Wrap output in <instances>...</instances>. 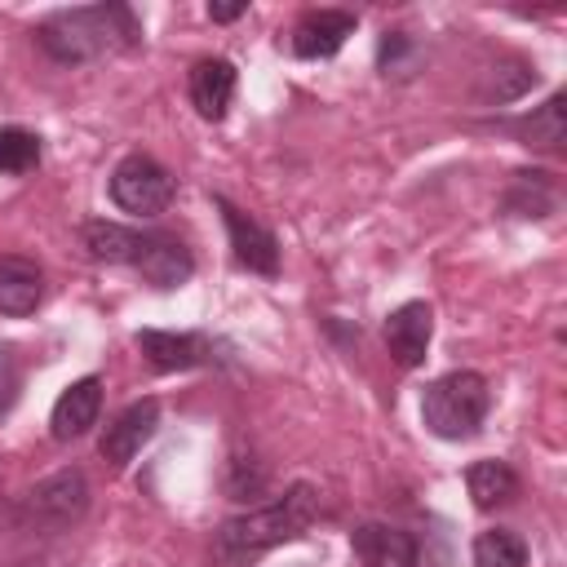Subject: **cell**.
<instances>
[{"label": "cell", "instance_id": "18", "mask_svg": "<svg viewBox=\"0 0 567 567\" xmlns=\"http://www.w3.org/2000/svg\"><path fill=\"white\" fill-rule=\"evenodd\" d=\"M80 239H84V248H89L93 261H106V266H133L137 252H142V239H146V235L133 230V226H120V221L97 217V221H84V226H80Z\"/></svg>", "mask_w": 567, "mask_h": 567}, {"label": "cell", "instance_id": "21", "mask_svg": "<svg viewBox=\"0 0 567 567\" xmlns=\"http://www.w3.org/2000/svg\"><path fill=\"white\" fill-rule=\"evenodd\" d=\"M40 155H44L40 133H31L22 124H4L0 128V173L22 177V173H31L40 164Z\"/></svg>", "mask_w": 567, "mask_h": 567}, {"label": "cell", "instance_id": "12", "mask_svg": "<svg viewBox=\"0 0 567 567\" xmlns=\"http://www.w3.org/2000/svg\"><path fill=\"white\" fill-rule=\"evenodd\" d=\"M133 270H137L151 288H182V284L195 275V257H190V248H186L177 235L151 230V235L142 239V252H137Z\"/></svg>", "mask_w": 567, "mask_h": 567}, {"label": "cell", "instance_id": "5", "mask_svg": "<svg viewBox=\"0 0 567 567\" xmlns=\"http://www.w3.org/2000/svg\"><path fill=\"white\" fill-rule=\"evenodd\" d=\"M89 509V478L84 470H58L49 478H40L27 496H22V523L35 527V532H66L84 518Z\"/></svg>", "mask_w": 567, "mask_h": 567}, {"label": "cell", "instance_id": "8", "mask_svg": "<svg viewBox=\"0 0 567 567\" xmlns=\"http://www.w3.org/2000/svg\"><path fill=\"white\" fill-rule=\"evenodd\" d=\"M385 332V350L399 368H421L425 363V350H430V337H434V310L430 301H403L385 315L381 323Z\"/></svg>", "mask_w": 567, "mask_h": 567}, {"label": "cell", "instance_id": "24", "mask_svg": "<svg viewBox=\"0 0 567 567\" xmlns=\"http://www.w3.org/2000/svg\"><path fill=\"white\" fill-rule=\"evenodd\" d=\"M244 13H248V0H239V4H208V18L213 22H235Z\"/></svg>", "mask_w": 567, "mask_h": 567}, {"label": "cell", "instance_id": "15", "mask_svg": "<svg viewBox=\"0 0 567 567\" xmlns=\"http://www.w3.org/2000/svg\"><path fill=\"white\" fill-rule=\"evenodd\" d=\"M40 301H44V270L18 252L0 257V315L27 319V315H35Z\"/></svg>", "mask_w": 567, "mask_h": 567}, {"label": "cell", "instance_id": "1", "mask_svg": "<svg viewBox=\"0 0 567 567\" xmlns=\"http://www.w3.org/2000/svg\"><path fill=\"white\" fill-rule=\"evenodd\" d=\"M315 514H319L315 487L310 483H292L270 505L235 514L213 532V567H257V558H266L270 549L306 536Z\"/></svg>", "mask_w": 567, "mask_h": 567}, {"label": "cell", "instance_id": "19", "mask_svg": "<svg viewBox=\"0 0 567 567\" xmlns=\"http://www.w3.org/2000/svg\"><path fill=\"white\" fill-rule=\"evenodd\" d=\"M470 558L474 567H527V540L509 527H487L474 536Z\"/></svg>", "mask_w": 567, "mask_h": 567}, {"label": "cell", "instance_id": "6", "mask_svg": "<svg viewBox=\"0 0 567 567\" xmlns=\"http://www.w3.org/2000/svg\"><path fill=\"white\" fill-rule=\"evenodd\" d=\"M133 346L146 354V363L155 372H186V368H208L221 363V341H213L208 332H168V328H137Z\"/></svg>", "mask_w": 567, "mask_h": 567}, {"label": "cell", "instance_id": "3", "mask_svg": "<svg viewBox=\"0 0 567 567\" xmlns=\"http://www.w3.org/2000/svg\"><path fill=\"white\" fill-rule=\"evenodd\" d=\"M487 412H492V385L474 368H452V372L434 377L421 394V421L443 443L474 439L483 430Z\"/></svg>", "mask_w": 567, "mask_h": 567}, {"label": "cell", "instance_id": "20", "mask_svg": "<svg viewBox=\"0 0 567 567\" xmlns=\"http://www.w3.org/2000/svg\"><path fill=\"white\" fill-rule=\"evenodd\" d=\"M554 204H558V195L545 173H514V186L505 195V208L514 217H549Z\"/></svg>", "mask_w": 567, "mask_h": 567}, {"label": "cell", "instance_id": "7", "mask_svg": "<svg viewBox=\"0 0 567 567\" xmlns=\"http://www.w3.org/2000/svg\"><path fill=\"white\" fill-rule=\"evenodd\" d=\"M213 204H217V213H221V221H226L235 261H239L244 270H252V275H279V239H275L257 217H248L244 208H235L226 195H213Z\"/></svg>", "mask_w": 567, "mask_h": 567}, {"label": "cell", "instance_id": "13", "mask_svg": "<svg viewBox=\"0 0 567 567\" xmlns=\"http://www.w3.org/2000/svg\"><path fill=\"white\" fill-rule=\"evenodd\" d=\"M350 545L363 567H416V558H421L416 536L394 523H359L350 532Z\"/></svg>", "mask_w": 567, "mask_h": 567}, {"label": "cell", "instance_id": "9", "mask_svg": "<svg viewBox=\"0 0 567 567\" xmlns=\"http://www.w3.org/2000/svg\"><path fill=\"white\" fill-rule=\"evenodd\" d=\"M155 430H159V399H137V403H128V408L106 425L97 452H102L106 465L124 470V465L155 439Z\"/></svg>", "mask_w": 567, "mask_h": 567}, {"label": "cell", "instance_id": "14", "mask_svg": "<svg viewBox=\"0 0 567 567\" xmlns=\"http://www.w3.org/2000/svg\"><path fill=\"white\" fill-rule=\"evenodd\" d=\"M97 412H102V381L97 377H80L58 394V403L49 412V434L58 443H71V439H80V434H89L97 425Z\"/></svg>", "mask_w": 567, "mask_h": 567}, {"label": "cell", "instance_id": "22", "mask_svg": "<svg viewBox=\"0 0 567 567\" xmlns=\"http://www.w3.org/2000/svg\"><path fill=\"white\" fill-rule=\"evenodd\" d=\"M416 62V44L408 40V31H385L377 44V66L381 75H408Z\"/></svg>", "mask_w": 567, "mask_h": 567}, {"label": "cell", "instance_id": "10", "mask_svg": "<svg viewBox=\"0 0 567 567\" xmlns=\"http://www.w3.org/2000/svg\"><path fill=\"white\" fill-rule=\"evenodd\" d=\"M235 84H239V71L230 58H199L186 75V93H190V106L199 120L217 124L226 120L230 102H235Z\"/></svg>", "mask_w": 567, "mask_h": 567}, {"label": "cell", "instance_id": "11", "mask_svg": "<svg viewBox=\"0 0 567 567\" xmlns=\"http://www.w3.org/2000/svg\"><path fill=\"white\" fill-rule=\"evenodd\" d=\"M354 13L350 9H310L297 27H292V53L306 62H323L332 53H341V44L354 35Z\"/></svg>", "mask_w": 567, "mask_h": 567}, {"label": "cell", "instance_id": "4", "mask_svg": "<svg viewBox=\"0 0 567 567\" xmlns=\"http://www.w3.org/2000/svg\"><path fill=\"white\" fill-rule=\"evenodd\" d=\"M106 190H111V204L120 213H133V217H159L173 195H177V177L146 151H128L111 177H106Z\"/></svg>", "mask_w": 567, "mask_h": 567}, {"label": "cell", "instance_id": "17", "mask_svg": "<svg viewBox=\"0 0 567 567\" xmlns=\"http://www.w3.org/2000/svg\"><path fill=\"white\" fill-rule=\"evenodd\" d=\"M563 106H567V93H549L545 106L518 115V120H505L501 128H509L523 146L532 151H563V137H567V120H563Z\"/></svg>", "mask_w": 567, "mask_h": 567}, {"label": "cell", "instance_id": "16", "mask_svg": "<svg viewBox=\"0 0 567 567\" xmlns=\"http://www.w3.org/2000/svg\"><path fill=\"white\" fill-rule=\"evenodd\" d=\"M465 487H470V501H474V509H483V514H492V509H505V505H514V496H518V474L505 465V461H496V456H483V461H474V465H465Z\"/></svg>", "mask_w": 567, "mask_h": 567}, {"label": "cell", "instance_id": "2", "mask_svg": "<svg viewBox=\"0 0 567 567\" xmlns=\"http://www.w3.org/2000/svg\"><path fill=\"white\" fill-rule=\"evenodd\" d=\"M35 44L58 66H84L106 53H124L142 44V22L128 4H84V9H58L35 27Z\"/></svg>", "mask_w": 567, "mask_h": 567}, {"label": "cell", "instance_id": "23", "mask_svg": "<svg viewBox=\"0 0 567 567\" xmlns=\"http://www.w3.org/2000/svg\"><path fill=\"white\" fill-rule=\"evenodd\" d=\"M13 390H18V363H13V350L0 346V412H9Z\"/></svg>", "mask_w": 567, "mask_h": 567}]
</instances>
